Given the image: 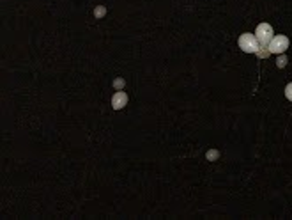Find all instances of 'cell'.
Masks as SVG:
<instances>
[{"instance_id":"obj_7","label":"cell","mask_w":292,"mask_h":220,"mask_svg":"<svg viewBox=\"0 0 292 220\" xmlns=\"http://www.w3.org/2000/svg\"><path fill=\"white\" fill-rule=\"evenodd\" d=\"M276 66H278V68H285V66H287V57L280 53V57H278V60H276Z\"/></svg>"},{"instance_id":"obj_2","label":"cell","mask_w":292,"mask_h":220,"mask_svg":"<svg viewBox=\"0 0 292 220\" xmlns=\"http://www.w3.org/2000/svg\"><path fill=\"white\" fill-rule=\"evenodd\" d=\"M237 45H239V48H241L243 52H246V53H257L259 48H260V45H259V41H257L255 34H250V32L241 34V37H239V41H237Z\"/></svg>"},{"instance_id":"obj_1","label":"cell","mask_w":292,"mask_h":220,"mask_svg":"<svg viewBox=\"0 0 292 220\" xmlns=\"http://www.w3.org/2000/svg\"><path fill=\"white\" fill-rule=\"evenodd\" d=\"M255 37L259 41L260 48H269V45H271V41L275 37L273 36V27L269 23H260L257 27V30H255Z\"/></svg>"},{"instance_id":"obj_5","label":"cell","mask_w":292,"mask_h":220,"mask_svg":"<svg viewBox=\"0 0 292 220\" xmlns=\"http://www.w3.org/2000/svg\"><path fill=\"white\" fill-rule=\"evenodd\" d=\"M259 59H266V57H269L271 55V52H269V48H259V52L255 53Z\"/></svg>"},{"instance_id":"obj_6","label":"cell","mask_w":292,"mask_h":220,"mask_svg":"<svg viewBox=\"0 0 292 220\" xmlns=\"http://www.w3.org/2000/svg\"><path fill=\"white\" fill-rule=\"evenodd\" d=\"M94 14H96L98 18H103V16L106 14V7H105V6H98V7L94 9Z\"/></svg>"},{"instance_id":"obj_8","label":"cell","mask_w":292,"mask_h":220,"mask_svg":"<svg viewBox=\"0 0 292 220\" xmlns=\"http://www.w3.org/2000/svg\"><path fill=\"white\" fill-rule=\"evenodd\" d=\"M285 96H287L289 101H292V82L287 83V87H285Z\"/></svg>"},{"instance_id":"obj_4","label":"cell","mask_w":292,"mask_h":220,"mask_svg":"<svg viewBox=\"0 0 292 220\" xmlns=\"http://www.w3.org/2000/svg\"><path fill=\"white\" fill-rule=\"evenodd\" d=\"M128 105V94L124 91H119L114 94V98H112V106H114L115 110H121Z\"/></svg>"},{"instance_id":"obj_3","label":"cell","mask_w":292,"mask_h":220,"mask_svg":"<svg viewBox=\"0 0 292 220\" xmlns=\"http://www.w3.org/2000/svg\"><path fill=\"white\" fill-rule=\"evenodd\" d=\"M289 48V37L280 34V36H275L271 45H269V52L271 53H283L285 50Z\"/></svg>"},{"instance_id":"obj_9","label":"cell","mask_w":292,"mask_h":220,"mask_svg":"<svg viewBox=\"0 0 292 220\" xmlns=\"http://www.w3.org/2000/svg\"><path fill=\"white\" fill-rule=\"evenodd\" d=\"M220 156V153L216 151V149H211V151H207V160H216Z\"/></svg>"},{"instance_id":"obj_10","label":"cell","mask_w":292,"mask_h":220,"mask_svg":"<svg viewBox=\"0 0 292 220\" xmlns=\"http://www.w3.org/2000/svg\"><path fill=\"white\" fill-rule=\"evenodd\" d=\"M114 87H117V89H121V87H124V78H117L114 82Z\"/></svg>"}]
</instances>
